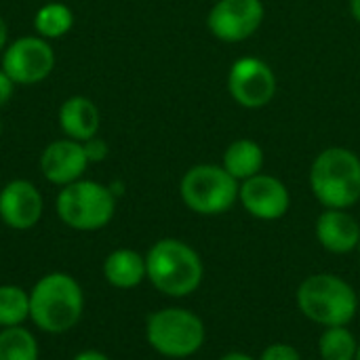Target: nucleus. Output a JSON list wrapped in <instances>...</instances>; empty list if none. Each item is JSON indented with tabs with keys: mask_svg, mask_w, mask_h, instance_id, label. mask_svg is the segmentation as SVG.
<instances>
[{
	"mask_svg": "<svg viewBox=\"0 0 360 360\" xmlns=\"http://www.w3.org/2000/svg\"><path fill=\"white\" fill-rule=\"evenodd\" d=\"M84 297L80 285L63 272L42 276L30 293V319L40 331L65 333L82 316Z\"/></svg>",
	"mask_w": 360,
	"mask_h": 360,
	"instance_id": "f257e3e1",
	"label": "nucleus"
},
{
	"mask_svg": "<svg viewBox=\"0 0 360 360\" xmlns=\"http://www.w3.org/2000/svg\"><path fill=\"white\" fill-rule=\"evenodd\" d=\"M310 188L325 209H350L360 200V158L348 148L323 150L310 167Z\"/></svg>",
	"mask_w": 360,
	"mask_h": 360,
	"instance_id": "f03ea898",
	"label": "nucleus"
},
{
	"mask_svg": "<svg viewBox=\"0 0 360 360\" xmlns=\"http://www.w3.org/2000/svg\"><path fill=\"white\" fill-rule=\"evenodd\" d=\"M146 272L160 293L186 297L202 281V262L190 245L177 238H162L148 251Z\"/></svg>",
	"mask_w": 360,
	"mask_h": 360,
	"instance_id": "7ed1b4c3",
	"label": "nucleus"
},
{
	"mask_svg": "<svg viewBox=\"0 0 360 360\" xmlns=\"http://www.w3.org/2000/svg\"><path fill=\"white\" fill-rule=\"evenodd\" d=\"M297 306L316 325L346 327L356 314V293L335 274H312L297 289Z\"/></svg>",
	"mask_w": 360,
	"mask_h": 360,
	"instance_id": "20e7f679",
	"label": "nucleus"
},
{
	"mask_svg": "<svg viewBox=\"0 0 360 360\" xmlns=\"http://www.w3.org/2000/svg\"><path fill=\"white\" fill-rule=\"evenodd\" d=\"M59 219L82 232H93L108 226L116 211V196L103 184L91 179H78L61 188L57 196Z\"/></svg>",
	"mask_w": 360,
	"mask_h": 360,
	"instance_id": "39448f33",
	"label": "nucleus"
},
{
	"mask_svg": "<svg viewBox=\"0 0 360 360\" xmlns=\"http://www.w3.org/2000/svg\"><path fill=\"white\" fill-rule=\"evenodd\" d=\"M240 184L221 165H196L179 184L181 200L198 215H219L238 200Z\"/></svg>",
	"mask_w": 360,
	"mask_h": 360,
	"instance_id": "423d86ee",
	"label": "nucleus"
},
{
	"mask_svg": "<svg viewBox=\"0 0 360 360\" xmlns=\"http://www.w3.org/2000/svg\"><path fill=\"white\" fill-rule=\"evenodd\" d=\"M146 335L150 346L169 359L196 354L205 344L202 321L184 308H165L148 319Z\"/></svg>",
	"mask_w": 360,
	"mask_h": 360,
	"instance_id": "0eeeda50",
	"label": "nucleus"
},
{
	"mask_svg": "<svg viewBox=\"0 0 360 360\" xmlns=\"http://www.w3.org/2000/svg\"><path fill=\"white\" fill-rule=\"evenodd\" d=\"M276 89L274 70L259 57H240L228 72V93L240 108H266L274 99Z\"/></svg>",
	"mask_w": 360,
	"mask_h": 360,
	"instance_id": "6e6552de",
	"label": "nucleus"
},
{
	"mask_svg": "<svg viewBox=\"0 0 360 360\" xmlns=\"http://www.w3.org/2000/svg\"><path fill=\"white\" fill-rule=\"evenodd\" d=\"M266 6L262 0H217L209 15V32L221 42H243L264 23Z\"/></svg>",
	"mask_w": 360,
	"mask_h": 360,
	"instance_id": "1a4fd4ad",
	"label": "nucleus"
},
{
	"mask_svg": "<svg viewBox=\"0 0 360 360\" xmlns=\"http://www.w3.org/2000/svg\"><path fill=\"white\" fill-rule=\"evenodd\" d=\"M55 68V53L46 38L23 36L11 42L2 55V70L15 84L42 82Z\"/></svg>",
	"mask_w": 360,
	"mask_h": 360,
	"instance_id": "9d476101",
	"label": "nucleus"
},
{
	"mask_svg": "<svg viewBox=\"0 0 360 360\" xmlns=\"http://www.w3.org/2000/svg\"><path fill=\"white\" fill-rule=\"evenodd\" d=\"M238 200L249 215L264 219V221L281 219L283 215H287L289 205H291L287 186L278 177L266 175V173H259L240 181Z\"/></svg>",
	"mask_w": 360,
	"mask_h": 360,
	"instance_id": "9b49d317",
	"label": "nucleus"
},
{
	"mask_svg": "<svg viewBox=\"0 0 360 360\" xmlns=\"http://www.w3.org/2000/svg\"><path fill=\"white\" fill-rule=\"evenodd\" d=\"M42 215V196L27 179H13L0 190V219L15 230H30Z\"/></svg>",
	"mask_w": 360,
	"mask_h": 360,
	"instance_id": "f8f14e48",
	"label": "nucleus"
},
{
	"mask_svg": "<svg viewBox=\"0 0 360 360\" xmlns=\"http://www.w3.org/2000/svg\"><path fill=\"white\" fill-rule=\"evenodd\" d=\"M89 160L80 141L74 139H57L49 143L40 156V171L44 179L55 186H68L82 179Z\"/></svg>",
	"mask_w": 360,
	"mask_h": 360,
	"instance_id": "ddd939ff",
	"label": "nucleus"
},
{
	"mask_svg": "<svg viewBox=\"0 0 360 360\" xmlns=\"http://www.w3.org/2000/svg\"><path fill=\"white\" fill-rule=\"evenodd\" d=\"M316 238L331 253H350L359 247V221L346 209H327L316 219Z\"/></svg>",
	"mask_w": 360,
	"mask_h": 360,
	"instance_id": "4468645a",
	"label": "nucleus"
},
{
	"mask_svg": "<svg viewBox=\"0 0 360 360\" xmlns=\"http://www.w3.org/2000/svg\"><path fill=\"white\" fill-rule=\"evenodd\" d=\"M101 124L99 108L82 95L65 99L59 108V127L74 141H86L97 135Z\"/></svg>",
	"mask_w": 360,
	"mask_h": 360,
	"instance_id": "2eb2a0df",
	"label": "nucleus"
},
{
	"mask_svg": "<svg viewBox=\"0 0 360 360\" xmlns=\"http://www.w3.org/2000/svg\"><path fill=\"white\" fill-rule=\"evenodd\" d=\"M103 276L116 289H133L146 276V257L133 249H116L103 262Z\"/></svg>",
	"mask_w": 360,
	"mask_h": 360,
	"instance_id": "dca6fc26",
	"label": "nucleus"
},
{
	"mask_svg": "<svg viewBox=\"0 0 360 360\" xmlns=\"http://www.w3.org/2000/svg\"><path fill=\"white\" fill-rule=\"evenodd\" d=\"M221 167L240 184L253 175L262 173L264 167V150L253 139H234L221 158Z\"/></svg>",
	"mask_w": 360,
	"mask_h": 360,
	"instance_id": "f3484780",
	"label": "nucleus"
},
{
	"mask_svg": "<svg viewBox=\"0 0 360 360\" xmlns=\"http://www.w3.org/2000/svg\"><path fill=\"white\" fill-rule=\"evenodd\" d=\"M74 25V13L70 6L61 4V2H49L44 6L38 8L36 17H34V27L38 32V36L53 40V38H61L63 34H68Z\"/></svg>",
	"mask_w": 360,
	"mask_h": 360,
	"instance_id": "a211bd4d",
	"label": "nucleus"
},
{
	"mask_svg": "<svg viewBox=\"0 0 360 360\" xmlns=\"http://www.w3.org/2000/svg\"><path fill=\"white\" fill-rule=\"evenodd\" d=\"M359 344L346 327H327L319 340L323 360H354Z\"/></svg>",
	"mask_w": 360,
	"mask_h": 360,
	"instance_id": "6ab92c4d",
	"label": "nucleus"
},
{
	"mask_svg": "<svg viewBox=\"0 0 360 360\" xmlns=\"http://www.w3.org/2000/svg\"><path fill=\"white\" fill-rule=\"evenodd\" d=\"M0 360H38L34 335L21 327H6L0 331Z\"/></svg>",
	"mask_w": 360,
	"mask_h": 360,
	"instance_id": "aec40b11",
	"label": "nucleus"
},
{
	"mask_svg": "<svg viewBox=\"0 0 360 360\" xmlns=\"http://www.w3.org/2000/svg\"><path fill=\"white\" fill-rule=\"evenodd\" d=\"M30 316V293L15 285L0 287V327H19Z\"/></svg>",
	"mask_w": 360,
	"mask_h": 360,
	"instance_id": "412c9836",
	"label": "nucleus"
},
{
	"mask_svg": "<svg viewBox=\"0 0 360 360\" xmlns=\"http://www.w3.org/2000/svg\"><path fill=\"white\" fill-rule=\"evenodd\" d=\"M82 148H84V154H86L89 162H101V160L108 158V152H110L108 143L101 137H97V135L86 139V141H82Z\"/></svg>",
	"mask_w": 360,
	"mask_h": 360,
	"instance_id": "4be33fe9",
	"label": "nucleus"
},
{
	"mask_svg": "<svg viewBox=\"0 0 360 360\" xmlns=\"http://www.w3.org/2000/svg\"><path fill=\"white\" fill-rule=\"evenodd\" d=\"M259 360H302L300 352L289 344H272L264 350Z\"/></svg>",
	"mask_w": 360,
	"mask_h": 360,
	"instance_id": "5701e85b",
	"label": "nucleus"
},
{
	"mask_svg": "<svg viewBox=\"0 0 360 360\" xmlns=\"http://www.w3.org/2000/svg\"><path fill=\"white\" fill-rule=\"evenodd\" d=\"M13 91H15V82L4 70H0V108L8 103V99L13 97Z\"/></svg>",
	"mask_w": 360,
	"mask_h": 360,
	"instance_id": "b1692460",
	"label": "nucleus"
},
{
	"mask_svg": "<svg viewBox=\"0 0 360 360\" xmlns=\"http://www.w3.org/2000/svg\"><path fill=\"white\" fill-rule=\"evenodd\" d=\"M74 360H110L105 354L101 352H95V350H86V352H80Z\"/></svg>",
	"mask_w": 360,
	"mask_h": 360,
	"instance_id": "393cba45",
	"label": "nucleus"
},
{
	"mask_svg": "<svg viewBox=\"0 0 360 360\" xmlns=\"http://www.w3.org/2000/svg\"><path fill=\"white\" fill-rule=\"evenodd\" d=\"M6 34H8V30H6V23H4V19H2V15H0V51H2L4 44H6Z\"/></svg>",
	"mask_w": 360,
	"mask_h": 360,
	"instance_id": "a878e982",
	"label": "nucleus"
},
{
	"mask_svg": "<svg viewBox=\"0 0 360 360\" xmlns=\"http://www.w3.org/2000/svg\"><path fill=\"white\" fill-rule=\"evenodd\" d=\"M350 13H352L354 21L360 23V0H350Z\"/></svg>",
	"mask_w": 360,
	"mask_h": 360,
	"instance_id": "bb28decb",
	"label": "nucleus"
},
{
	"mask_svg": "<svg viewBox=\"0 0 360 360\" xmlns=\"http://www.w3.org/2000/svg\"><path fill=\"white\" fill-rule=\"evenodd\" d=\"M219 360H255V359H251V356H247V354H243V352H230V354L221 356Z\"/></svg>",
	"mask_w": 360,
	"mask_h": 360,
	"instance_id": "cd10ccee",
	"label": "nucleus"
},
{
	"mask_svg": "<svg viewBox=\"0 0 360 360\" xmlns=\"http://www.w3.org/2000/svg\"><path fill=\"white\" fill-rule=\"evenodd\" d=\"M354 360H360V344H359V350H356V359Z\"/></svg>",
	"mask_w": 360,
	"mask_h": 360,
	"instance_id": "c85d7f7f",
	"label": "nucleus"
},
{
	"mask_svg": "<svg viewBox=\"0 0 360 360\" xmlns=\"http://www.w3.org/2000/svg\"><path fill=\"white\" fill-rule=\"evenodd\" d=\"M356 249H359V253H360V240H359V247H356Z\"/></svg>",
	"mask_w": 360,
	"mask_h": 360,
	"instance_id": "c756f323",
	"label": "nucleus"
},
{
	"mask_svg": "<svg viewBox=\"0 0 360 360\" xmlns=\"http://www.w3.org/2000/svg\"><path fill=\"white\" fill-rule=\"evenodd\" d=\"M0 133H2V124H0Z\"/></svg>",
	"mask_w": 360,
	"mask_h": 360,
	"instance_id": "7c9ffc66",
	"label": "nucleus"
}]
</instances>
